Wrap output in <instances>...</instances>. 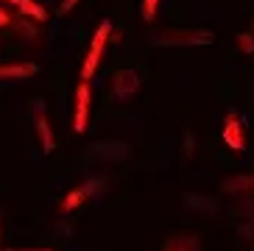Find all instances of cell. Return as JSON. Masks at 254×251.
I'll list each match as a JSON object with an SVG mask.
<instances>
[{
    "label": "cell",
    "mask_w": 254,
    "mask_h": 251,
    "mask_svg": "<svg viewBox=\"0 0 254 251\" xmlns=\"http://www.w3.org/2000/svg\"><path fill=\"white\" fill-rule=\"evenodd\" d=\"M109 37H112V22L104 20L101 25H98V31L92 34V39H90V48H87V56H84V64H81V81H90L92 75H95Z\"/></svg>",
    "instance_id": "1"
},
{
    "label": "cell",
    "mask_w": 254,
    "mask_h": 251,
    "mask_svg": "<svg viewBox=\"0 0 254 251\" xmlns=\"http://www.w3.org/2000/svg\"><path fill=\"white\" fill-rule=\"evenodd\" d=\"M212 42H215L212 31H171V34L154 37V45H159V48H201V45Z\"/></svg>",
    "instance_id": "2"
},
{
    "label": "cell",
    "mask_w": 254,
    "mask_h": 251,
    "mask_svg": "<svg viewBox=\"0 0 254 251\" xmlns=\"http://www.w3.org/2000/svg\"><path fill=\"white\" fill-rule=\"evenodd\" d=\"M224 145L232 151H246V120L240 118L238 109H229L224 118Z\"/></svg>",
    "instance_id": "3"
},
{
    "label": "cell",
    "mask_w": 254,
    "mask_h": 251,
    "mask_svg": "<svg viewBox=\"0 0 254 251\" xmlns=\"http://www.w3.org/2000/svg\"><path fill=\"white\" fill-rule=\"evenodd\" d=\"M31 120H34V128H37V137H39L42 151H45V154H53L56 140H53L51 123H48V106H45V101H34V104H31Z\"/></svg>",
    "instance_id": "4"
},
{
    "label": "cell",
    "mask_w": 254,
    "mask_h": 251,
    "mask_svg": "<svg viewBox=\"0 0 254 251\" xmlns=\"http://www.w3.org/2000/svg\"><path fill=\"white\" fill-rule=\"evenodd\" d=\"M90 98H92V89L90 81H81L75 87V109H73V128L75 134H84L87 126H90Z\"/></svg>",
    "instance_id": "5"
},
{
    "label": "cell",
    "mask_w": 254,
    "mask_h": 251,
    "mask_svg": "<svg viewBox=\"0 0 254 251\" xmlns=\"http://www.w3.org/2000/svg\"><path fill=\"white\" fill-rule=\"evenodd\" d=\"M140 92V75L134 70H118L112 75V95L115 101H128Z\"/></svg>",
    "instance_id": "6"
},
{
    "label": "cell",
    "mask_w": 254,
    "mask_h": 251,
    "mask_svg": "<svg viewBox=\"0 0 254 251\" xmlns=\"http://www.w3.org/2000/svg\"><path fill=\"white\" fill-rule=\"evenodd\" d=\"M90 156L92 159H115V162H120V159H126L128 156V148L123 145V142H95V145L90 148Z\"/></svg>",
    "instance_id": "7"
},
{
    "label": "cell",
    "mask_w": 254,
    "mask_h": 251,
    "mask_svg": "<svg viewBox=\"0 0 254 251\" xmlns=\"http://www.w3.org/2000/svg\"><path fill=\"white\" fill-rule=\"evenodd\" d=\"M39 67L34 62H20V64H0V81H20V78H31L37 75Z\"/></svg>",
    "instance_id": "8"
},
{
    "label": "cell",
    "mask_w": 254,
    "mask_h": 251,
    "mask_svg": "<svg viewBox=\"0 0 254 251\" xmlns=\"http://www.w3.org/2000/svg\"><path fill=\"white\" fill-rule=\"evenodd\" d=\"M224 192H254V173H243V176H232L221 185Z\"/></svg>",
    "instance_id": "9"
},
{
    "label": "cell",
    "mask_w": 254,
    "mask_h": 251,
    "mask_svg": "<svg viewBox=\"0 0 254 251\" xmlns=\"http://www.w3.org/2000/svg\"><path fill=\"white\" fill-rule=\"evenodd\" d=\"M14 8L25 17V20H34V22H45L48 20V11L39 6V3H34V0H20Z\"/></svg>",
    "instance_id": "10"
},
{
    "label": "cell",
    "mask_w": 254,
    "mask_h": 251,
    "mask_svg": "<svg viewBox=\"0 0 254 251\" xmlns=\"http://www.w3.org/2000/svg\"><path fill=\"white\" fill-rule=\"evenodd\" d=\"M162 251H198V240L190 235H176L162 246Z\"/></svg>",
    "instance_id": "11"
},
{
    "label": "cell",
    "mask_w": 254,
    "mask_h": 251,
    "mask_svg": "<svg viewBox=\"0 0 254 251\" xmlns=\"http://www.w3.org/2000/svg\"><path fill=\"white\" fill-rule=\"evenodd\" d=\"M87 201V187H73V190L64 195V201H62V212H73V209H78Z\"/></svg>",
    "instance_id": "12"
},
{
    "label": "cell",
    "mask_w": 254,
    "mask_h": 251,
    "mask_svg": "<svg viewBox=\"0 0 254 251\" xmlns=\"http://www.w3.org/2000/svg\"><path fill=\"white\" fill-rule=\"evenodd\" d=\"M185 204H187V207H195V209H204V212H209V215L218 209L212 198H204V195L198 198V195H193V192H187V195H185Z\"/></svg>",
    "instance_id": "13"
},
{
    "label": "cell",
    "mask_w": 254,
    "mask_h": 251,
    "mask_svg": "<svg viewBox=\"0 0 254 251\" xmlns=\"http://www.w3.org/2000/svg\"><path fill=\"white\" fill-rule=\"evenodd\" d=\"M159 11V0H140V14L145 22H154Z\"/></svg>",
    "instance_id": "14"
},
{
    "label": "cell",
    "mask_w": 254,
    "mask_h": 251,
    "mask_svg": "<svg viewBox=\"0 0 254 251\" xmlns=\"http://www.w3.org/2000/svg\"><path fill=\"white\" fill-rule=\"evenodd\" d=\"M238 48H240V53H254V34L252 31H240L238 34Z\"/></svg>",
    "instance_id": "15"
},
{
    "label": "cell",
    "mask_w": 254,
    "mask_h": 251,
    "mask_svg": "<svg viewBox=\"0 0 254 251\" xmlns=\"http://www.w3.org/2000/svg\"><path fill=\"white\" fill-rule=\"evenodd\" d=\"M87 198H90V195H98V190H104V182H101V179H92V182H87Z\"/></svg>",
    "instance_id": "16"
},
{
    "label": "cell",
    "mask_w": 254,
    "mask_h": 251,
    "mask_svg": "<svg viewBox=\"0 0 254 251\" xmlns=\"http://www.w3.org/2000/svg\"><path fill=\"white\" fill-rule=\"evenodd\" d=\"M193 151H195V142H193V134L187 131V134H185V154H187V156H193Z\"/></svg>",
    "instance_id": "17"
},
{
    "label": "cell",
    "mask_w": 254,
    "mask_h": 251,
    "mask_svg": "<svg viewBox=\"0 0 254 251\" xmlns=\"http://www.w3.org/2000/svg\"><path fill=\"white\" fill-rule=\"evenodd\" d=\"M75 3H78V0H62V3H59V14L64 17V14H67V11H70V8L75 6Z\"/></svg>",
    "instance_id": "18"
},
{
    "label": "cell",
    "mask_w": 254,
    "mask_h": 251,
    "mask_svg": "<svg viewBox=\"0 0 254 251\" xmlns=\"http://www.w3.org/2000/svg\"><path fill=\"white\" fill-rule=\"evenodd\" d=\"M6 25H11V14L6 8H0V28H6Z\"/></svg>",
    "instance_id": "19"
},
{
    "label": "cell",
    "mask_w": 254,
    "mask_h": 251,
    "mask_svg": "<svg viewBox=\"0 0 254 251\" xmlns=\"http://www.w3.org/2000/svg\"><path fill=\"white\" fill-rule=\"evenodd\" d=\"M6 251H42V249H6Z\"/></svg>",
    "instance_id": "20"
},
{
    "label": "cell",
    "mask_w": 254,
    "mask_h": 251,
    "mask_svg": "<svg viewBox=\"0 0 254 251\" xmlns=\"http://www.w3.org/2000/svg\"><path fill=\"white\" fill-rule=\"evenodd\" d=\"M6 3H11V6H17V3H20V0H6Z\"/></svg>",
    "instance_id": "21"
},
{
    "label": "cell",
    "mask_w": 254,
    "mask_h": 251,
    "mask_svg": "<svg viewBox=\"0 0 254 251\" xmlns=\"http://www.w3.org/2000/svg\"><path fill=\"white\" fill-rule=\"evenodd\" d=\"M42 251H53V249H42Z\"/></svg>",
    "instance_id": "22"
}]
</instances>
